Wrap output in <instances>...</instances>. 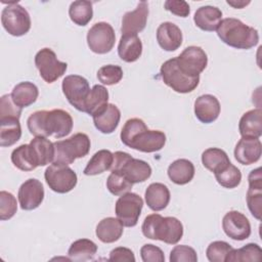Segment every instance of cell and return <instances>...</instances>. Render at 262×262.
Returning a JSON list of instances; mask_svg holds the SVG:
<instances>
[{
  "mask_svg": "<svg viewBox=\"0 0 262 262\" xmlns=\"http://www.w3.org/2000/svg\"><path fill=\"white\" fill-rule=\"evenodd\" d=\"M121 141L128 147L141 152L161 150L166 143V135L160 130H149L139 118L126 121L121 134Z\"/></svg>",
  "mask_w": 262,
  "mask_h": 262,
  "instance_id": "6da1fadb",
  "label": "cell"
},
{
  "mask_svg": "<svg viewBox=\"0 0 262 262\" xmlns=\"http://www.w3.org/2000/svg\"><path fill=\"white\" fill-rule=\"evenodd\" d=\"M216 31L223 43L236 49H251L259 42L258 31L238 18L226 17L222 19Z\"/></svg>",
  "mask_w": 262,
  "mask_h": 262,
  "instance_id": "7a4b0ae2",
  "label": "cell"
},
{
  "mask_svg": "<svg viewBox=\"0 0 262 262\" xmlns=\"http://www.w3.org/2000/svg\"><path fill=\"white\" fill-rule=\"evenodd\" d=\"M141 230L145 237L168 245H176L183 235V225L177 218L163 217L156 213L144 218Z\"/></svg>",
  "mask_w": 262,
  "mask_h": 262,
  "instance_id": "3957f363",
  "label": "cell"
},
{
  "mask_svg": "<svg viewBox=\"0 0 262 262\" xmlns=\"http://www.w3.org/2000/svg\"><path fill=\"white\" fill-rule=\"evenodd\" d=\"M111 171L124 175L133 184L144 182L151 175L149 164L121 150L114 152V162Z\"/></svg>",
  "mask_w": 262,
  "mask_h": 262,
  "instance_id": "277c9868",
  "label": "cell"
},
{
  "mask_svg": "<svg viewBox=\"0 0 262 262\" xmlns=\"http://www.w3.org/2000/svg\"><path fill=\"white\" fill-rule=\"evenodd\" d=\"M54 143L55 156L53 163L70 165L79 158L88 155L90 150V139L85 133H76L71 137L57 140Z\"/></svg>",
  "mask_w": 262,
  "mask_h": 262,
  "instance_id": "5b68a950",
  "label": "cell"
},
{
  "mask_svg": "<svg viewBox=\"0 0 262 262\" xmlns=\"http://www.w3.org/2000/svg\"><path fill=\"white\" fill-rule=\"evenodd\" d=\"M163 82L177 93L192 92L200 83V77H190L184 74L178 67L176 57L166 60L160 70Z\"/></svg>",
  "mask_w": 262,
  "mask_h": 262,
  "instance_id": "8992f818",
  "label": "cell"
},
{
  "mask_svg": "<svg viewBox=\"0 0 262 262\" xmlns=\"http://www.w3.org/2000/svg\"><path fill=\"white\" fill-rule=\"evenodd\" d=\"M1 23L5 31L14 37L26 35L31 29V17L26 8L17 2H8L1 12Z\"/></svg>",
  "mask_w": 262,
  "mask_h": 262,
  "instance_id": "52a82bcc",
  "label": "cell"
},
{
  "mask_svg": "<svg viewBox=\"0 0 262 262\" xmlns=\"http://www.w3.org/2000/svg\"><path fill=\"white\" fill-rule=\"evenodd\" d=\"M44 178L49 188L57 193H67L75 188L78 182L76 172L68 165L52 163L46 168Z\"/></svg>",
  "mask_w": 262,
  "mask_h": 262,
  "instance_id": "ba28073f",
  "label": "cell"
},
{
  "mask_svg": "<svg viewBox=\"0 0 262 262\" xmlns=\"http://www.w3.org/2000/svg\"><path fill=\"white\" fill-rule=\"evenodd\" d=\"M143 207L142 198L135 192L121 194L115 205L117 218L126 227H133L137 224Z\"/></svg>",
  "mask_w": 262,
  "mask_h": 262,
  "instance_id": "9c48e42d",
  "label": "cell"
},
{
  "mask_svg": "<svg viewBox=\"0 0 262 262\" xmlns=\"http://www.w3.org/2000/svg\"><path fill=\"white\" fill-rule=\"evenodd\" d=\"M35 66L41 78L49 84L60 78L68 69V63L58 60L55 52L47 47L42 48L36 53Z\"/></svg>",
  "mask_w": 262,
  "mask_h": 262,
  "instance_id": "30bf717a",
  "label": "cell"
},
{
  "mask_svg": "<svg viewBox=\"0 0 262 262\" xmlns=\"http://www.w3.org/2000/svg\"><path fill=\"white\" fill-rule=\"evenodd\" d=\"M87 44L90 50L97 54L108 53L116 41L113 27L105 21L94 24L87 33Z\"/></svg>",
  "mask_w": 262,
  "mask_h": 262,
  "instance_id": "8fae6325",
  "label": "cell"
},
{
  "mask_svg": "<svg viewBox=\"0 0 262 262\" xmlns=\"http://www.w3.org/2000/svg\"><path fill=\"white\" fill-rule=\"evenodd\" d=\"M61 89L70 104L84 113L85 101L91 90L88 81L80 75H69L62 80Z\"/></svg>",
  "mask_w": 262,
  "mask_h": 262,
  "instance_id": "7c38bea8",
  "label": "cell"
},
{
  "mask_svg": "<svg viewBox=\"0 0 262 262\" xmlns=\"http://www.w3.org/2000/svg\"><path fill=\"white\" fill-rule=\"evenodd\" d=\"M176 60L179 69L190 77H200L208 64L207 53L200 46L186 47Z\"/></svg>",
  "mask_w": 262,
  "mask_h": 262,
  "instance_id": "4fadbf2b",
  "label": "cell"
},
{
  "mask_svg": "<svg viewBox=\"0 0 262 262\" xmlns=\"http://www.w3.org/2000/svg\"><path fill=\"white\" fill-rule=\"evenodd\" d=\"M72 116L60 108L47 111L45 118V132L46 136L54 138H62L68 136L73 130Z\"/></svg>",
  "mask_w": 262,
  "mask_h": 262,
  "instance_id": "5bb4252c",
  "label": "cell"
},
{
  "mask_svg": "<svg viewBox=\"0 0 262 262\" xmlns=\"http://www.w3.org/2000/svg\"><path fill=\"white\" fill-rule=\"evenodd\" d=\"M18 203L21 210L31 211L37 209L44 200V187L36 178L26 180L18 188Z\"/></svg>",
  "mask_w": 262,
  "mask_h": 262,
  "instance_id": "9a60e30c",
  "label": "cell"
},
{
  "mask_svg": "<svg viewBox=\"0 0 262 262\" xmlns=\"http://www.w3.org/2000/svg\"><path fill=\"white\" fill-rule=\"evenodd\" d=\"M222 228L225 234L234 241H244L251 235L250 221L238 211L232 210L223 216Z\"/></svg>",
  "mask_w": 262,
  "mask_h": 262,
  "instance_id": "2e32d148",
  "label": "cell"
},
{
  "mask_svg": "<svg viewBox=\"0 0 262 262\" xmlns=\"http://www.w3.org/2000/svg\"><path fill=\"white\" fill-rule=\"evenodd\" d=\"M248 181L249 188L246 196L247 205L253 217L260 220L262 214V173L260 167L250 172Z\"/></svg>",
  "mask_w": 262,
  "mask_h": 262,
  "instance_id": "e0dca14e",
  "label": "cell"
},
{
  "mask_svg": "<svg viewBox=\"0 0 262 262\" xmlns=\"http://www.w3.org/2000/svg\"><path fill=\"white\" fill-rule=\"evenodd\" d=\"M148 12V3L146 1H140L134 10L126 12L122 18V35H137V33L143 31Z\"/></svg>",
  "mask_w": 262,
  "mask_h": 262,
  "instance_id": "ac0fdd59",
  "label": "cell"
},
{
  "mask_svg": "<svg viewBox=\"0 0 262 262\" xmlns=\"http://www.w3.org/2000/svg\"><path fill=\"white\" fill-rule=\"evenodd\" d=\"M234 158L242 165H252L258 162L262 154V143L259 138L242 137L234 147Z\"/></svg>",
  "mask_w": 262,
  "mask_h": 262,
  "instance_id": "d6986e66",
  "label": "cell"
},
{
  "mask_svg": "<svg viewBox=\"0 0 262 262\" xmlns=\"http://www.w3.org/2000/svg\"><path fill=\"white\" fill-rule=\"evenodd\" d=\"M220 110L219 100L212 94H203L194 101V115L204 124L216 121L220 115Z\"/></svg>",
  "mask_w": 262,
  "mask_h": 262,
  "instance_id": "ffe728a7",
  "label": "cell"
},
{
  "mask_svg": "<svg viewBox=\"0 0 262 262\" xmlns=\"http://www.w3.org/2000/svg\"><path fill=\"white\" fill-rule=\"evenodd\" d=\"M182 32L171 21L162 23L157 29V41L165 51H175L182 44Z\"/></svg>",
  "mask_w": 262,
  "mask_h": 262,
  "instance_id": "44dd1931",
  "label": "cell"
},
{
  "mask_svg": "<svg viewBox=\"0 0 262 262\" xmlns=\"http://www.w3.org/2000/svg\"><path fill=\"white\" fill-rule=\"evenodd\" d=\"M242 137L260 138L262 135V110L260 107L246 112L238 123Z\"/></svg>",
  "mask_w": 262,
  "mask_h": 262,
  "instance_id": "7402d4cb",
  "label": "cell"
},
{
  "mask_svg": "<svg viewBox=\"0 0 262 262\" xmlns=\"http://www.w3.org/2000/svg\"><path fill=\"white\" fill-rule=\"evenodd\" d=\"M221 20L222 11L218 7L211 5L198 8L193 15V21L195 26L202 31L206 32L216 31Z\"/></svg>",
  "mask_w": 262,
  "mask_h": 262,
  "instance_id": "603a6c76",
  "label": "cell"
},
{
  "mask_svg": "<svg viewBox=\"0 0 262 262\" xmlns=\"http://www.w3.org/2000/svg\"><path fill=\"white\" fill-rule=\"evenodd\" d=\"M170 198L171 194L169 188L161 182H154L149 184L144 192V199L147 207L156 212L164 210L169 205Z\"/></svg>",
  "mask_w": 262,
  "mask_h": 262,
  "instance_id": "cb8c5ba5",
  "label": "cell"
},
{
  "mask_svg": "<svg viewBox=\"0 0 262 262\" xmlns=\"http://www.w3.org/2000/svg\"><path fill=\"white\" fill-rule=\"evenodd\" d=\"M95 128L103 134L113 133L121 119V112L116 104L108 103L106 107L99 114L92 117Z\"/></svg>",
  "mask_w": 262,
  "mask_h": 262,
  "instance_id": "d4e9b609",
  "label": "cell"
},
{
  "mask_svg": "<svg viewBox=\"0 0 262 262\" xmlns=\"http://www.w3.org/2000/svg\"><path fill=\"white\" fill-rule=\"evenodd\" d=\"M123 231V224L118 218L106 217L100 220L96 225L95 234L100 242L112 244L120 239Z\"/></svg>",
  "mask_w": 262,
  "mask_h": 262,
  "instance_id": "484cf974",
  "label": "cell"
},
{
  "mask_svg": "<svg viewBox=\"0 0 262 262\" xmlns=\"http://www.w3.org/2000/svg\"><path fill=\"white\" fill-rule=\"evenodd\" d=\"M194 166L187 159H178L172 162L168 167V177L178 185H184L190 182L194 176Z\"/></svg>",
  "mask_w": 262,
  "mask_h": 262,
  "instance_id": "4316f807",
  "label": "cell"
},
{
  "mask_svg": "<svg viewBox=\"0 0 262 262\" xmlns=\"http://www.w3.org/2000/svg\"><path fill=\"white\" fill-rule=\"evenodd\" d=\"M118 54L125 62H134L142 54V42L137 35H122L119 45Z\"/></svg>",
  "mask_w": 262,
  "mask_h": 262,
  "instance_id": "83f0119b",
  "label": "cell"
},
{
  "mask_svg": "<svg viewBox=\"0 0 262 262\" xmlns=\"http://www.w3.org/2000/svg\"><path fill=\"white\" fill-rule=\"evenodd\" d=\"M29 144L38 167L46 166L54 161V143L47 137H35Z\"/></svg>",
  "mask_w": 262,
  "mask_h": 262,
  "instance_id": "f1b7e54d",
  "label": "cell"
},
{
  "mask_svg": "<svg viewBox=\"0 0 262 262\" xmlns=\"http://www.w3.org/2000/svg\"><path fill=\"white\" fill-rule=\"evenodd\" d=\"M108 104V91L102 85H94L85 101L84 113L95 116L102 112Z\"/></svg>",
  "mask_w": 262,
  "mask_h": 262,
  "instance_id": "f546056e",
  "label": "cell"
},
{
  "mask_svg": "<svg viewBox=\"0 0 262 262\" xmlns=\"http://www.w3.org/2000/svg\"><path fill=\"white\" fill-rule=\"evenodd\" d=\"M10 94L13 102L17 106L24 108L33 104L37 100L39 96V90L34 83L25 81L16 84Z\"/></svg>",
  "mask_w": 262,
  "mask_h": 262,
  "instance_id": "4dcf8cb0",
  "label": "cell"
},
{
  "mask_svg": "<svg viewBox=\"0 0 262 262\" xmlns=\"http://www.w3.org/2000/svg\"><path fill=\"white\" fill-rule=\"evenodd\" d=\"M114 162V154L108 149H100L96 151L86 165L83 173L87 176L101 174L112 168Z\"/></svg>",
  "mask_w": 262,
  "mask_h": 262,
  "instance_id": "1f68e13d",
  "label": "cell"
},
{
  "mask_svg": "<svg viewBox=\"0 0 262 262\" xmlns=\"http://www.w3.org/2000/svg\"><path fill=\"white\" fill-rule=\"evenodd\" d=\"M97 252V245L88 238H80L72 243L69 248L68 256L72 261L84 262L92 260Z\"/></svg>",
  "mask_w": 262,
  "mask_h": 262,
  "instance_id": "d6a6232c",
  "label": "cell"
},
{
  "mask_svg": "<svg viewBox=\"0 0 262 262\" xmlns=\"http://www.w3.org/2000/svg\"><path fill=\"white\" fill-rule=\"evenodd\" d=\"M21 136L19 119H0V145L2 147L11 146L16 143Z\"/></svg>",
  "mask_w": 262,
  "mask_h": 262,
  "instance_id": "836d02e7",
  "label": "cell"
},
{
  "mask_svg": "<svg viewBox=\"0 0 262 262\" xmlns=\"http://www.w3.org/2000/svg\"><path fill=\"white\" fill-rule=\"evenodd\" d=\"M203 166L209 171L216 173L230 164L227 154L218 147H210L202 154Z\"/></svg>",
  "mask_w": 262,
  "mask_h": 262,
  "instance_id": "e575fe53",
  "label": "cell"
},
{
  "mask_svg": "<svg viewBox=\"0 0 262 262\" xmlns=\"http://www.w3.org/2000/svg\"><path fill=\"white\" fill-rule=\"evenodd\" d=\"M71 20L77 26H86L93 16L92 3L87 0H77L71 3L69 8Z\"/></svg>",
  "mask_w": 262,
  "mask_h": 262,
  "instance_id": "d590c367",
  "label": "cell"
},
{
  "mask_svg": "<svg viewBox=\"0 0 262 262\" xmlns=\"http://www.w3.org/2000/svg\"><path fill=\"white\" fill-rule=\"evenodd\" d=\"M11 162L17 169L21 171H33L38 165L32 154L30 144H21L14 148L11 152Z\"/></svg>",
  "mask_w": 262,
  "mask_h": 262,
  "instance_id": "8d00e7d4",
  "label": "cell"
},
{
  "mask_svg": "<svg viewBox=\"0 0 262 262\" xmlns=\"http://www.w3.org/2000/svg\"><path fill=\"white\" fill-rule=\"evenodd\" d=\"M262 250L259 245L250 243L239 249H233L228 255L226 262H249L261 261Z\"/></svg>",
  "mask_w": 262,
  "mask_h": 262,
  "instance_id": "74e56055",
  "label": "cell"
},
{
  "mask_svg": "<svg viewBox=\"0 0 262 262\" xmlns=\"http://www.w3.org/2000/svg\"><path fill=\"white\" fill-rule=\"evenodd\" d=\"M217 182L225 188H235L242 181V173L237 167L231 163L224 169L214 173Z\"/></svg>",
  "mask_w": 262,
  "mask_h": 262,
  "instance_id": "f35d334b",
  "label": "cell"
},
{
  "mask_svg": "<svg viewBox=\"0 0 262 262\" xmlns=\"http://www.w3.org/2000/svg\"><path fill=\"white\" fill-rule=\"evenodd\" d=\"M233 248L224 241H215L211 243L207 250L206 256L210 262H226V259Z\"/></svg>",
  "mask_w": 262,
  "mask_h": 262,
  "instance_id": "ab89813d",
  "label": "cell"
},
{
  "mask_svg": "<svg viewBox=\"0 0 262 262\" xmlns=\"http://www.w3.org/2000/svg\"><path fill=\"white\" fill-rule=\"evenodd\" d=\"M132 186L133 183H131L124 175L117 172H112L106 180V188L114 195L126 193L132 188Z\"/></svg>",
  "mask_w": 262,
  "mask_h": 262,
  "instance_id": "60d3db41",
  "label": "cell"
},
{
  "mask_svg": "<svg viewBox=\"0 0 262 262\" xmlns=\"http://www.w3.org/2000/svg\"><path fill=\"white\" fill-rule=\"evenodd\" d=\"M123 78V70L120 66L106 64L97 71V79L103 85L112 86L118 84Z\"/></svg>",
  "mask_w": 262,
  "mask_h": 262,
  "instance_id": "b9f144b4",
  "label": "cell"
},
{
  "mask_svg": "<svg viewBox=\"0 0 262 262\" xmlns=\"http://www.w3.org/2000/svg\"><path fill=\"white\" fill-rule=\"evenodd\" d=\"M17 211L15 196L5 190L0 191V219L2 221L12 218Z\"/></svg>",
  "mask_w": 262,
  "mask_h": 262,
  "instance_id": "7bdbcfd3",
  "label": "cell"
},
{
  "mask_svg": "<svg viewBox=\"0 0 262 262\" xmlns=\"http://www.w3.org/2000/svg\"><path fill=\"white\" fill-rule=\"evenodd\" d=\"M47 111H37L27 120V126L32 135L35 137H47L45 132V118Z\"/></svg>",
  "mask_w": 262,
  "mask_h": 262,
  "instance_id": "ee69618b",
  "label": "cell"
},
{
  "mask_svg": "<svg viewBox=\"0 0 262 262\" xmlns=\"http://www.w3.org/2000/svg\"><path fill=\"white\" fill-rule=\"evenodd\" d=\"M171 262H196L198 255L193 248L186 245L175 246L170 252Z\"/></svg>",
  "mask_w": 262,
  "mask_h": 262,
  "instance_id": "f6af8a7d",
  "label": "cell"
},
{
  "mask_svg": "<svg viewBox=\"0 0 262 262\" xmlns=\"http://www.w3.org/2000/svg\"><path fill=\"white\" fill-rule=\"evenodd\" d=\"M23 108L17 106L11 97V94H4L0 98V119L15 118L19 119Z\"/></svg>",
  "mask_w": 262,
  "mask_h": 262,
  "instance_id": "bcb514c9",
  "label": "cell"
},
{
  "mask_svg": "<svg viewBox=\"0 0 262 262\" xmlns=\"http://www.w3.org/2000/svg\"><path fill=\"white\" fill-rule=\"evenodd\" d=\"M140 256L143 262H164L165 255L163 251L151 244H145L140 249Z\"/></svg>",
  "mask_w": 262,
  "mask_h": 262,
  "instance_id": "7dc6e473",
  "label": "cell"
},
{
  "mask_svg": "<svg viewBox=\"0 0 262 262\" xmlns=\"http://www.w3.org/2000/svg\"><path fill=\"white\" fill-rule=\"evenodd\" d=\"M164 7L166 10L180 17H187L190 13L188 3L183 0H167L164 3Z\"/></svg>",
  "mask_w": 262,
  "mask_h": 262,
  "instance_id": "c3c4849f",
  "label": "cell"
},
{
  "mask_svg": "<svg viewBox=\"0 0 262 262\" xmlns=\"http://www.w3.org/2000/svg\"><path fill=\"white\" fill-rule=\"evenodd\" d=\"M108 260L115 262H135V256L130 249L125 247H118L111 251Z\"/></svg>",
  "mask_w": 262,
  "mask_h": 262,
  "instance_id": "681fc988",
  "label": "cell"
},
{
  "mask_svg": "<svg viewBox=\"0 0 262 262\" xmlns=\"http://www.w3.org/2000/svg\"><path fill=\"white\" fill-rule=\"evenodd\" d=\"M227 4L231 5L234 8H243L244 6H247L250 4V1H236V0H227Z\"/></svg>",
  "mask_w": 262,
  "mask_h": 262,
  "instance_id": "f907efd6",
  "label": "cell"
}]
</instances>
